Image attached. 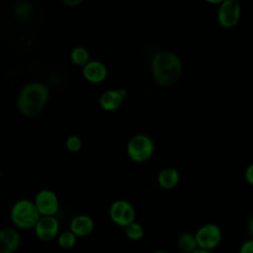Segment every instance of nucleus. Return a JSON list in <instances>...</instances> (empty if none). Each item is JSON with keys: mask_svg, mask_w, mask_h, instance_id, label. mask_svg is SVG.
Here are the masks:
<instances>
[{"mask_svg": "<svg viewBox=\"0 0 253 253\" xmlns=\"http://www.w3.org/2000/svg\"><path fill=\"white\" fill-rule=\"evenodd\" d=\"M183 72V64L178 55L169 50L156 52L151 60V73L154 81L162 87L177 83Z\"/></svg>", "mask_w": 253, "mask_h": 253, "instance_id": "nucleus-1", "label": "nucleus"}, {"mask_svg": "<svg viewBox=\"0 0 253 253\" xmlns=\"http://www.w3.org/2000/svg\"><path fill=\"white\" fill-rule=\"evenodd\" d=\"M48 97L49 89L45 84L42 82L27 83L19 93L18 110L27 118L37 117L44 109Z\"/></svg>", "mask_w": 253, "mask_h": 253, "instance_id": "nucleus-2", "label": "nucleus"}, {"mask_svg": "<svg viewBox=\"0 0 253 253\" xmlns=\"http://www.w3.org/2000/svg\"><path fill=\"white\" fill-rule=\"evenodd\" d=\"M40 217L41 214L34 201L29 199L18 200L10 211V219L14 227L19 229H34Z\"/></svg>", "mask_w": 253, "mask_h": 253, "instance_id": "nucleus-3", "label": "nucleus"}, {"mask_svg": "<svg viewBox=\"0 0 253 253\" xmlns=\"http://www.w3.org/2000/svg\"><path fill=\"white\" fill-rule=\"evenodd\" d=\"M126 152L129 158L135 162H144L149 159L154 152V143L146 134L133 135L126 146Z\"/></svg>", "mask_w": 253, "mask_h": 253, "instance_id": "nucleus-4", "label": "nucleus"}, {"mask_svg": "<svg viewBox=\"0 0 253 253\" xmlns=\"http://www.w3.org/2000/svg\"><path fill=\"white\" fill-rule=\"evenodd\" d=\"M34 203L41 215H55L59 209V200L55 192L50 189L40 190Z\"/></svg>", "mask_w": 253, "mask_h": 253, "instance_id": "nucleus-5", "label": "nucleus"}, {"mask_svg": "<svg viewBox=\"0 0 253 253\" xmlns=\"http://www.w3.org/2000/svg\"><path fill=\"white\" fill-rule=\"evenodd\" d=\"M240 15L241 8L238 1L224 0L219 4L217 21L223 28H232L238 23Z\"/></svg>", "mask_w": 253, "mask_h": 253, "instance_id": "nucleus-6", "label": "nucleus"}, {"mask_svg": "<svg viewBox=\"0 0 253 253\" xmlns=\"http://www.w3.org/2000/svg\"><path fill=\"white\" fill-rule=\"evenodd\" d=\"M197 245L206 250L216 247L221 239V231L215 224L209 223L200 227L195 234Z\"/></svg>", "mask_w": 253, "mask_h": 253, "instance_id": "nucleus-7", "label": "nucleus"}, {"mask_svg": "<svg viewBox=\"0 0 253 253\" xmlns=\"http://www.w3.org/2000/svg\"><path fill=\"white\" fill-rule=\"evenodd\" d=\"M36 236L42 241H50L59 233V221L55 215H41L35 227Z\"/></svg>", "mask_w": 253, "mask_h": 253, "instance_id": "nucleus-8", "label": "nucleus"}, {"mask_svg": "<svg viewBox=\"0 0 253 253\" xmlns=\"http://www.w3.org/2000/svg\"><path fill=\"white\" fill-rule=\"evenodd\" d=\"M135 212L132 206L126 201L119 200L112 204L110 208L111 219L120 226H126L134 221Z\"/></svg>", "mask_w": 253, "mask_h": 253, "instance_id": "nucleus-9", "label": "nucleus"}, {"mask_svg": "<svg viewBox=\"0 0 253 253\" xmlns=\"http://www.w3.org/2000/svg\"><path fill=\"white\" fill-rule=\"evenodd\" d=\"M21 242V235L16 227L0 228V253H14Z\"/></svg>", "mask_w": 253, "mask_h": 253, "instance_id": "nucleus-10", "label": "nucleus"}, {"mask_svg": "<svg viewBox=\"0 0 253 253\" xmlns=\"http://www.w3.org/2000/svg\"><path fill=\"white\" fill-rule=\"evenodd\" d=\"M126 94L125 89L107 90L99 98L100 107L107 112L116 111L122 106Z\"/></svg>", "mask_w": 253, "mask_h": 253, "instance_id": "nucleus-11", "label": "nucleus"}, {"mask_svg": "<svg viewBox=\"0 0 253 253\" xmlns=\"http://www.w3.org/2000/svg\"><path fill=\"white\" fill-rule=\"evenodd\" d=\"M84 78L90 83H100L105 80L108 74L106 65L99 60H90L82 69Z\"/></svg>", "mask_w": 253, "mask_h": 253, "instance_id": "nucleus-12", "label": "nucleus"}, {"mask_svg": "<svg viewBox=\"0 0 253 253\" xmlns=\"http://www.w3.org/2000/svg\"><path fill=\"white\" fill-rule=\"evenodd\" d=\"M94 225V221L89 215L78 214L71 219L69 223V229L77 237H83L89 235L93 231Z\"/></svg>", "mask_w": 253, "mask_h": 253, "instance_id": "nucleus-13", "label": "nucleus"}, {"mask_svg": "<svg viewBox=\"0 0 253 253\" xmlns=\"http://www.w3.org/2000/svg\"><path fill=\"white\" fill-rule=\"evenodd\" d=\"M158 183L165 190L175 188L179 183V173L172 167L162 169L158 175Z\"/></svg>", "mask_w": 253, "mask_h": 253, "instance_id": "nucleus-14", "label": "nucleus"}, {"mask_svg": "<svg viewBox=\"0 0 253 253\" xmlns=\"http://www.w3.org/2000/svg\"><path fill=\"white\" fill-rule=\"evenodd\" d=\"M178 248L182 253H191L195 249H197V242L195 235L191 233H183L179 236L178 241Z\"/></svg>", "mask_w": 253, "mask_h": 253, "instance_id": "nucleus-15", "label": "nucleus"}, {"mask_svg": "<svg viewBox=\"0 0 253 253\" xmlns=\"http://www.w3.org/2000/svg\"><path fill=\"white\" fill-rule=\"evenodd\" d=\"M70 59L75 65L83 67L87 62L90 61V53L86 47L76 46L70 53Z\"/></svg>", "mask_w": 253, "mask_h": 253, "instance_id": "nucleus-16", "label": "nucleus"}, {"mask_svg": "<svg viewBox=\"0 0 253 253\" xmlns=\"http://www.w3.org/2000/svg\"><path fill=\"white\" fill-rule=\"evenodd\" d=\"M57 243L60 248L64 250L71 249L75 246L76 241H77V236L70 230H64L57 235Z\"/></svg>", "mask_w": 253, "mask_h": 253, "instance_id": "nucleus-17", "label": "nucleus"}, {"mask_svg": "<svg viewBox=\"0 0 253 253\" xmlns=\"http://www.w3.org/2000/svg\"><path fill=\"white\" fill-rule=\"evenodd\" d=\"M13 12L20 20H29L33 14V6L27 1H21L14 6Z\"/></svg>", "mask_w": 253, "mask_h": 253, "instance_id": "nucleus-18", "label": "nucleus"}, {"mask_svg": "<svg viewBox=\"0 0 253 253\" xmlns=\"http://www.w3.org/2000/svg\"><path fill=\"white\" fill-rule=\"evenodd\" d=\"M143 233L144 231L142 226L137 222L132 221L126 226V234L131 240H139L140 238H142Z\"/></svg>", "mask_w": 253, "mask_h": 253, "instance_id": "nucleus-19", "label": "nucleus"}, {"mask_svg": "<svg viewBox=\"0 0 253 253\" xmlns=\"http://www.w3.org/2000/svg\"><path fill=\"white\" fill-rule=\"evenodd\" d=\"M65 147L70 152H77L82 147V140L76 134L69 135L65 140Z\"/></svg>", "mask_w": 253, "mask_h": 253, "instance_id": "nucleus-20", "label": "nucleus"}, {"mask_svg": "<svg viewBox=\"0 0 253 253\" xmlns=\"http://www.w3.org/2000/svg\"><path fill=\"white\" fill-rule=\"evenodd\" d=\"M240 253H253V239L243 243L240 249Z\"/></svg>", "mask_w": 253, "mask_h": 253, "instance_id": "nucleus-21", "label": "nucleus"}, {"mask_svg": "<svg viewBox=\"0 0 253 253\" xmlns=\"http://www.w3.org/2000/svg\"><path fill=\"white\" fill-rule=\"evenodd\" d=\"M245 179L246 181L253 185V164H251L250 166H248V168L245 171Z\"/></svg>", "mask_w": 253, "mask_h": 253, "instance_id": "nucleus-22", "label": "nucleus"}, {"mask_svg": "<svg viewBox=\"0 0 253 253\" xmlns=\"http://www.w3.org/2000/svg\"><path fill=\"white\" fill-rule=\"evenodd\" d=\"M84 0H62V2L68 7H76L80 5Z\"/></svg>", "mask_w": 253, "mask_h": 253, "instance_id": "nucleus-23", "label": "nucleus"}, {"mask_svg": "<svg viewBox=\"0 0 253 253\" xmlns=\"http://www.w3.org/2000/svg\"><path fill=\"white\" fill-rule=\"evenodd\" d=\"M191 253H210L209 250H206V249H202V248H199V249H195L193 252Z\"/></svg>", "mask_w": 253, "mask_h": 253, "instance_id": "nucleus-24", "label": "nucleus"}, {"mask_svg": "<svg viewBox=\"0 0 253 253\" xmlns=\"http://www.w3.org/2000/svg\"><path fill=\"white\" fill-rule=\"evenodd\" d=\"M205 1H207V2L210 3V4H220V3H222L224 0H205Z\"/></svg>", "mask_w": 253, "mask_h": 253, "instance_id": "nucleus-25", "label": "nucleus"}, {"mask_svg": "<svg viewBox=\"0 0 253 253\" xmlns=\"http://www.w3.org/2000/svg\"><path fill=\"white\" fill-rule=\"evenodd\" d=\"M249 231H250L251 235L253 236V217L251 218V220H250V222H249Z\"/></svg>", "mask_w": 253, "mask_h": 253, "instance_id": "nucleus-26", "label": "nucleus"}, {"mask_svg": "<svg viewBox=\"0 0 253 253\" xmlns=\"http://www.w3.org/2000/svg\"><path fill=\"white\" fill-rule=\"evenodd\" d=\"M153 253H165V252H163V251H155Z\"/></svg>", "mask_w": 253, "mask_h": 253, "instance_id": "nucleus-27", "label": "nucleus"}, {"mask_svg": "<svg viewBox=\"0 0 253 253\" xmlns=\"http://www.w3.org/2000/svg\"><path fill=\"white\" fill-rule=\"evenodd\" d=\"M1 177H2V172H1V169H0V181H1Z\"/></svg>", "mask_w": 253, "mask_h": 253, "instance_id": "nucleus-28", "label": "nucleus"}, {"mask_svg": "<svg viewBox=\"0 0 253 253\" xmlns=\"http://www.w3.org/2000/svg\"><path fill=\"white\" fill-rule=\"evenodd\" d=\"M234 1H238V0H234Z\"/></svg>", "mask_w": 253, "mask_h": 253, "instance_id": "nucleus-29", "label": "nucleus"}]
</instances>
